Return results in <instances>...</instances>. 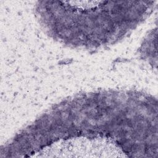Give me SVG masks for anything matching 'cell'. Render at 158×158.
<instances>
[{
	"instance_id": "6da1fadb",
	"label": "cell",
	"mask_w": 158,
	"mask_h": 158,
	"mask_svg": "<svg viewBox=\"0 0 158 158\" xmlns=\"http://www.w3.org/2000/svg\"><path fill=\"white\" fill-rule=\"evenodd\" d=\"M40 20L51 35L77 46H95L118 40L141 20V8L130 2L48 1Z\"/></svg>"
}]
</instances>
